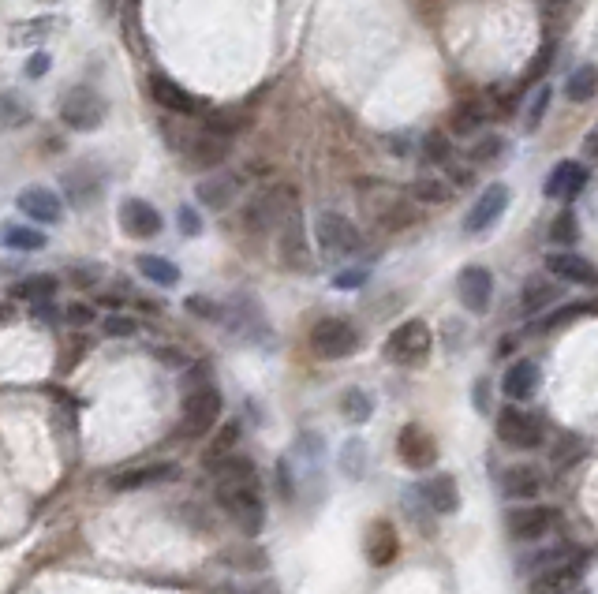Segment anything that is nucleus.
I'll list each match as a JSON object with an SVG mask.
<instances>
[{
  "label": "nucleus",
  "instance_id": "obj_1",
  "mask_svg": "<svg viewBox=\"0 0 598 594\" xmlns=\"http://www.w3.org/2000/svg\"><path fill=\"white\" fill-rule=\"evenodd\" d=\"M217 501L221 509L243 527V535H258L266 524V501H262V486L255 475H243V479H225L217 482Z\"/></svg>",
  "mask_w": 598,
  "mask_h": 594
},
{
  "label": "nucleus",
  "instance_id": "obj_2",
  "mask_svg": "<svg viewBox=\"0 0 598 594\" xmlns=\"http://www.w3.org/2000/svg\"><path fill=\"white\" fill-rule=\"evenodd\" d=\"M217 419H221V393H217L214 382H206L199 374V382L191 385L184 396V423H180V434H184V438H202V434L214 430Z\"/></svg>",
  "mask_w": 598,
  "mask_h": 594
},
{
  "label": "nucleus",
  "instance_id": "obj_3",
  "mask_svg": "<svg viewBox=\"0 0 598 594\" xmlns=\"http://www.w3.org/2000/svg\"><path fill=\"white\" fill-rule=\"evenodd\" d=\"M430 348H434V333H430V326L419 322V318L400 322V326L385 337V359H393L400 367H419V363H427Z\"/></svg>",
  "mask_w": 598,
  "mask_h": 594
},
{
  "label": "nucleus",
  "instance_id": "obj_4",
  "mask_svg": "<svg viewBox=\"0 0 598 594\" xmlns=\"http://www.w3.org/2000/svg\"><path fill=\"white\" fill-rule=\"evenodd\" d=\"M311 352L318 359H348L359 352V329L348 318H322L311 329Z\"/></svg>",
  "mask_w": 598,
  "mask_h": 594
},
{
  "label": "nucleus",
  "instance_id": "obj_5",
  "mask_svg": "<svg viewBox=\"0 0 598 594\" xmlns=\"http://www.w3.org/2000/svg\"><path fill=\"white\" fill-rule=\"evenodd\" d=\"M314 236H318V247L333 258L356 255L363 247V232L356 228V221H348L344 213H322L314 221Z\"/></svg>",
  "mask_w": 598,
  "mask_h": 594
},
{
  "label": "nucleus",
  "instance_id": "obj_6",
  "mask_svg": "<svg viewBox=\"0 0 598 594\" xmlns=\"http://www.w3.org/2000/svg\"><path fill=\"white\" fill-rule=\"evenodd\" d=\"M60 120L75 131H94L105 120V98L90 86H75L60 98Z\"/></svg>",
  "mask_w": 598,
  "mask_h": 594
},
{
  "label": "nucleus",
  "instance_id": "obj_7",
  "mask_svg": "<svg viewBox=\"0 0 598 594\" xmlns=\"http://www.w3.org/2000/svg\"><path fill=\"white\" fill-rule=\"evenodd\" d=\"M498 438L513 449H539L546 430H542L539 415H531L524 408H505L498 415Z\"/></svg>",
  "mask_w": 598,
  "mask_h": 594
},
{
  "label": "nucleus",
  "instance_id": "obj_8",
  "mask_svg": "<svg viewBox=\"0 0 598 594\" xmlns=\"http://www.w3.org/2000/svg\"><path fill=\"white\" fill-rule=\"evenodd\" d=\"M456 299L464 303V311L486 314L494 299V273L486 266H464L456 277Z\"/></svg>",
  "mask_w": 598,
  "mask_h": 594
},
{
  "label": "nucleus",
  "instance_id": "obj_9",
  "mask_svg": "<svg viewBox=\"0 0 598 594\" xmlns=\"http://www.w3.org/2000/svg\"><path fill=\"white\" fill-rule=\"evenodd\" d=\"M509 187L505 184H490L483 191V195L475 198V206L468 210V217H464V232L468 236H479V232H486V228H494L501 221V213H505V206H509Z\"/></svg>",
  "mask_w": 598,
  "mask_h": 594
},
{
  "label": "nucleus",
  "instance_id": "obj_10",
  "mask_svg": "<svg viewBox=\"0 0 598 594\" xmlns=\"http://www.w3.org/2000/svg\"><path fill=\"white\" fill-rule=\"evenodd\" d=\"M397 453L412 471H427V467L438 464V441L430 438L419 423H408L397 434Z\"/></svg>",
  "mask_w": 598,
  "mask_h": 594
},
{
  "label": "nucleus",
  "instance_id": "obj_11",
  "mask_svg": "<svg viewBox=\"0 0 598 594\" xmlns=\"http://www.w3.org/2000/svg\"><path fill=\"white\" fill-rule=\"evenodd\" d=\"M587 180H591L587 165H580V161H557L554 169H550V176H546L542 191H546V198H554V202H572V198L584 195Z\"/></svg>",
  "mask_w": 598,
  "mask_h": 594
},
{
  "label": "nucleus",
  "instance_id": "obj_12",
  "mask_svg": "<svg viewBox=\"0 0 598 594\" xmlns=\"http://www.w3.org/2000/svg\"><path fill=\"white\" fill-rule=\"evenodd\" d=\"M557 527V512L546 505H524L509 512V538L516 542H539Z\"/></svg>",
  "mask_w": 598,
  "mask_h": 594
},
{
  "label": "nucleus",
  "instance_id": "obj_13",
  "mask_svg": "<svg viewBox=\"0 0 598 594\" xmlns=\"http://www.w3.org/2000/svg\"><path fill=\"white\" fill-rule=\"evenodd\" d=\"M120 228L128 232V236H135V240H154L157 232H161V213L150 206V202H143V198H124L120 202Z\"/></svg>",
  "mask_w": 598,
  "mask_h": 594
},
{
  "label": "nucleus",
  "instance_id": "obj_14",
  "mask_svg": "<svg viewBox=\"0 0 598 594\" xmlns=\"http://www.w3.org/2000/svg\"><path fill=\"white\" fill-rule=\"evenodd\" d=\"M292 210H296V206H292V195H288V191H262V195L251 198V206H247V225L255 228V232H262V228L281 225Z\"/></svg>",
  "mask_w": 598,
  "mask_h": 594
},
{
  "label": "nucleus",
  "instance_id": "obj_15",
  "mask_svg": "<svg viewBox=\"0 0 598 594\" xmlns=\"http://www.w3.org/2000/svg\"><path fill=\"white\" fill-rule=\"evenodd\" d=\"M15 202H19V210L27 213L34 225H57L60 217H64V202L49 187H23Z\"/></svg>",
  "mask_w": 598,
  "mask_h": 594
},
{
  "label": "nucleus",
  "instance_id": "obj_16",
  "mask_svg": "<svg viewBox=\"0 0 598 594\" xmlns=\"http://www.w3.org/2000/svg\"><path fill=\"white\" fill-rule=\"evenodd\" d=\"M277 243H281V258H285L288 269H311V251H307V236H303V221L299 213L292 210L281 221V232H277Z\"/></svg>",
  "mask_w": 598,
  "mask_h": 594
},
{
  "label": "nucleus",
  "instance_id": "obj_17",
  "mask_svg": "<svg viewBox=\"0 0 598 594\" xmlns=\"http://www.w3.org/2000/svg\"><path fill=\"white\" fill-rule=\"evenodd\" d=\"M400 557V538L393 520H374L367 527V561L374 568H389Z\"/></svg>",
  "mask_w": 598,
  "mask_h": 594
},
{
  "label": "nucleus",
  "instance_id": "obj_18",
  "mask_svg": "<svg viewBox=\"0 0 598 594\" xmlns=\"http://www.w3.org/2000/svg\"><path fill=\"white\" fill-rule=\"evenodd\" d=\"M232 150V139H228V131L221 128H210V131H199V135H191V161L202 165V169H217L221 161L228 157Z\"/></svg>",
  "mask_w": 598,
  "mask_h": 594
},
{
  "label": "nucleus",
  "instance_id": "obj_19",
  "mask_svg": "<svg viewBox=\"0 0 598 594\" xmlns=\"http://www.w3.org/2000/svg\"><path fill=\"white\" fill-rule=\"evenodd\" d=\"M150 98L161 105V109H169L176 116H195L199 113V101L195 94H187L180 83H172L165 75H150Z\"/></svg>",
  "mask_w": 598,
  "mask_h": 594
},
{
  "label": "nucleus",
  "instance_id": "obj_20",
  "mask_svg": "<svg viewBox=\"0 0 598 594\" xmlns=\"http://www.w3.org/2000/svg\"><path fill=\"white\" fill-rule=\"evenodd\" d=\"M539 382H542V370L535 359H516L513 367L505 370V378H501V389L509 400H531V396L539 393Z\"/></svg>",
  "mask_w": 598,
  "mask_h": 594
},
{
  "label": "nucleus",
  "instance_id": "obj_21",
  "mask_svg": "<svg viewBox=\"0 0 598 594\" xmlns=\"http://www.w3.org/2000/svg\"><path fill=\"white\" fill-rule=\"evenodd\" d=\"M584 580V568L580 565H561V568H546V572H535L531 583H527V594H572Z\"/></svg>",
  "mask_w": 598,
  "mask_h": 594
},
{
  "label": "nucleus",
  "instance_id": "obj_22",
  "mask_svg": "<svg viewBox=\"0 0 598 594\" xmlns=\"http://www.w3.org/2000/svg\"><path fill=\"white\" fill-rule=\"evenodd\" d=\"M587 553L580 550V546H572V542H557V546H546V550H535L527 553L524 561H520V568L524 572H546V568H561V565H584Z\"/></svg>",
  "mask_w": 598,
  "mask_h": 594
},
{
  "label": "nucleus",
  "instance_id": "obj_23",
  "mask_svg": "<svg viewBox=\"0 0 598 594\" xmlns=\"http://www.w3.org/2000/svg\"><path fill=\"white\" fill-rule=\"evenodd\" d=\"M236 191H240V184H236V176H225V172H214V176H206V180H199V187H195V198H199L206 210H228L232 206V198H236Z\"/></svg>",
  "mask_w": 598,
  "mask_h": 594
},
{
  "label": "nucleus",
  "instance_id": "obj_24",
  "mask_svg": "<svg viewBox=\"0 0 598 594\" xmlns=\"http://www.w3.org/2000/svg\"><path fill=\"white\" fill-rule=\"evenodd\" d=\"M546 269H550V277H557V281L595 284V266H591V258L572 255V251H557V255H550L546 258Z\"/></svg>",
  "mask_w": 598,
  "mask_h": 594
},
{
  "label": "nucleus",
  "instance_id": "obj_25",
  "mask_svg": "<svg viewBox=\"0 0 598 594\" xmlns=\"http://www.w3.org/2000/svg\"><path fill=\"white\" fill-rule=\"evenodd\" d=\"M180 475L176 464H146V467H131V471H120L109 479L113 490H139V486H150V482H169Z\"/></svg>",
  "mask_w": 598,
  "mask_h": 594
},
{
  "label": "nucleus",
  "instance_id": "obj_26",
  "mask_svg": "<svg viewBox=\"0 0 598 594\" xmlns=\"http://www.w3.org/2000/svg\"><path fill=\"white\" fill-rule=\"evenodd\" d=\"M423 497H427V505L438 516H449V512L460 509V486H456L453 475H434V479H427V486H423Z\"/></svg>",
  "mask_w": 598,
  "mask_h": 594
},
{
  "label": "nucleus",
  "instance_id": "obj_27",
  "mask_svg": "<svg viewBox=\"0 0 598 594\" xmlns=\"http://www.w3.org/2000/svg\"><path fill=\"white\" fill-rule=\"evenodd\" d=\"M557 292H561V288H557L550 277H527L524 288H520V311L539 314L542 307H550V303H554Z\"/></svg>",
  "mask_w": 598,
  "mask_h": 594
},
{
  "label": "nucleus",
  "instance_id": "obj_28",
  "mask_svg": "<svg viewBox=\"0 0 598 594\" xmlns=\"http://www.w3.org/2000/svg\"><path fill=\"white\" fill-rule=\"evenodd\" d=\"M542 490V475L535 471V467H509L505 471V494L513 497V501H531V497H539Z\"/></svg>",
  "mask_w": 598,
  "mask_h": 594
},
{
  "label": "nucleus",
  "instance_id": "obj_29",
  "mask_svg": "<svg viewBox=\"0 0 598 594\" xmlns=\"http://www.w3.org/2000/svg\"><path fill=\"white\" fill-rule=\"evenodd\" d=\"M0 243L4 247H12V251H42L45 243V232L34 225H4L0 228Z\"/></svg>",
  "mask_w": 598,
  "mask_h": 594
},
{
  "label": "nucleus",
  "instance_id": "obj_30",
  "mask_svg": "<svg viewBox=\"0 0 598 594\" xmlns=\"http://www.w3.org/2000/svg\"><path fill=\"white\" fill-rule=\"evenodd\" d=\"M57 277L53 273H34V277H23V281L12 288L15 299H27V303H45V299L57 296Z\"/></svg>",
  "mask_w": 598,
  "mask_h": 594
},
{
  "label": "nucleus",
  "instance_id": "obj_31",
  "mask_svg": "<svg viewBox=\"0 0 598 594\" xmlns=\"http://www.w3.org/2000/svg\"><path fill=\"white\" fill-rule=\"evenodd\" d=\"M139 273H143L150 284H157V288H172V284H180V269L161 255H139Z\"/></svg>",
  "mask_w": 598,
  "mask_h": 594
},
{
  "label": "nucleus",
  "instance_id": "obj_32",
  "mask_svg": "<svg viewBox=\"0 0 598 594\" xmlns=\"http://www.w3.org/2000/svg\"><path fill=\"white\" fill-rule=\"evenodd\" d=\"M595 90H598V75L591 64L576 68L569 75V83H565V94H569V101H576V105H587V101L595 98Z\"/></svg>",
  "mask_w": 598,
  "mask_h": 594
},
{
  "label": "nucleus",
  "instance_id": "obj_33",
  "mask_svg": "<svg viewBox=\"0 0 598 594\" xmlns=\"http://www.w3.org/2000/svg\"><path fill=\"white\" fill-rule=\"evenodd\" d=\"M341 415L348 423H367L374 415V396L367 389H348L341 396Z\"/></svg>",
  "mask_w": 598,
  "mask_h": 594
},
{
  "label": "nucleus",
  "instance_id": "obj_34",
  "mask_svg": "<svg viewBox=\"0 0 598 594\" xmlns=\"http://www.w3.org/2000/svg\"><path fill=\"white\" fill-rule=\"evenodd\" d=\"M236 441H240V423H225L221 430H217L214 445H210V449L202 453V464L214 467L217 460H225V456H232V453H236Z\"/></svg>",
  "mask_w": 598,
  "mask_h": 594
},
{
  "label": "nucleus",
  "instance_id": "obj_35",
  "mask_svg": "<svg viewBox=\"0 0 598 594\" xmlns=\"http://www.w3.org/2000/svg\"><path fill=\"white\" fill-rule=\"evenodd\" d=\"M27 120H30V109L19 94H4V98H0V124H4V128H19V124H27Z\"/></svg>",
  "mask_w": 598,
  "mask_h": 594
},
{
  "label": "nucleus",
  "instance_id": "obj_36",
  "mask_svg": "<svg viewBox=\"0 0 598 594\" xmlns=\"http://www.w3.org/2000/svg\"><path fill=\"white\" fill-rule=\"evenodd\" d=\"M412 195L419 198V202H430V206H438V202H449L453 198V187L445 184V180H415L412 184Z\"/></svg>",
  "mask_w": 598,
  "mask_h": 594
},
{
  "label": "nucleus",
  "instance_id": "obj_37",
  "mask_svg": "<svg viewBox=\"0 0 598 594\" xmlns=\"http://www.w3.org/2000/svg\"><path fill=\"white\" fill-rule=\"evenodd\" d=\"M415 221H419V210H415L412 202H393V206L382 213V225L393 228V232H400V228H412Z\"/></svg>",
  "mask_w": 598,
  "mask_h": 594
},
{
  "label": "nucleus",
  "instance_id": "obj_38",
  "mask_svg": "<svg viewBox=\"0 0 598 594\" xmlns=\"http://www.w3.org/2000/svg\"><path fill=\"white\" fill-rule=\"evenodd\" d=\"M550 240L554 243H576L580 240V221H576V213H557L554 225H550Z\"/></svg>",
  "mask_w": 598,
  "mask_h": 594
},
{
  "label": "nucleus",
  "instance_id": "obj_39",
  "mask_svg": "<svg viewBox=\"0 0 598 594\" xmlns=\"http://www.w3.org/2000/svg\"><path fill=\"white\" fill-rule=\"evenodd\" d=\"M501 150H505V139L501 135H483V139L471 146V161H494V157H501Z\"/></svg>",
  "mask_w": 598,
  "mask_h": 594
},
{
  "label": "nucleus",
  "instance_id": "obj_40",
  "mask_svg": "<svg viewBox=\"0 0 598 594\" xmlns=\"http://www.w3.org/2000/svg\"><path fill=\"white\" fill-rule=\"evenodd\" d=\"M187 311L199 314V318H206V322H221V318H225V307H221V303H214V299H202V296L187 299Z\"/></svg>",
  "mask_w": 598,
  "mask_h": 594
},
{
  "label": "nucleus",
  "instance_id": "obj_41",
  "mask_svg": "<svg viewBox=\"0 0 598 594\" xmlns=\"http://www.w3.org/2000/svg\"><path fill=\"white\" fill-rule=\"evenodd\" d=\"M64 187H68V195H72L75 206H86L90 198L98 195V187H94V180H90V184H83V180H79V172H72V176L64 180Z\"/></svg>",
  "mask_w": 598,
  "mask_h": 594
},
{
  "label": "nucleus",
  "instance_id": "obj_42",
  "mask_svg": "<svg viewBox=\"0 0 598 594\" xmlns=\"http://www.w3.org/2000/svg\"><path fill=\"white\" fill-rule=\"evenodd\" d=\"M101 326H105V333H109V337H131V333L139 329V322H135L131 314H109Z\"/></svg>",
  "mask_w": 598,
  "mask_h": 594
},
{
  "label": "nucleus",
  "instance_id": "obj_43",
  "mask_svg": "<svg viewBox=\"0 0 598 594\" xmlns=\"http://www.w3.org/2000/svg\"><path fill=\"white\" fill-rule=\"evenodd\" d=\"M371 277V269H344V273H333V288H344V292H352V288H363Z\"/></svg>",
  "mask_w": 598,
  "mask_h": 594
},
{
  "label": "nucleus",
  "instance_id": "obj_44",
  "mask_svg": "<svg viewBox=\"0 0 598 594\" xmlns=\"http://www.w3.org/2000/svg\"><path fill=\"white\" fill-rule=\"evenodd\" d=\"M580 314H595V307H591V303H576V307H561V311H557L554 318H546V329L569 326V322H576Z\"/></svg>",
  "mask_w": 598,
  "mask_h": 594
},
{
  "label": "nucleus",
  "instance_id": "obj_45",
  "mask_svg": "<svg viewBox=\"0 0 598 594\" xmlns=\"http://www.w3.org/2000/svg\"><path fill=\"white\" fill-rule=\"evenodd\" d=\"M449 150H453V146H449V139H445L442 131H430L427 139H423V154H427L430 161H445Z\"/></svg>",
  "mask_w": 598,
  "mask_h": 594
},
{
  "label": "nucleus",
  "instance_id": "obj_46",
  "mask_svg": "<svg viewBox=\"0 0 598 594\" xmlns=\"http://www.w3.org/2000/svg\"><path fill=\"white\" fill-rule=\"evenodd\" d=\"M176 225H180V232L184 236H199L202 232V217L195 206H180V213H176Z\"/></svg>",
  "mask_w": 598,
  "mask_h": 594
},
{
  "label": "nucleus",
  "instance_id": "obj_47",
  "mask_svg": "<svg viewBox=\"0 0 598 594\" xmlns=\"http://www.w3.org/2000/svg\"><path fill=\"white\" fill-rule=\"evenodd\" d=\"M546 105H550V86L542 83V90L531 101V116H527V128H539V120L546 116Z\"/></svg>",
  "mask_w": 598,
  "mask_h": 594
},
{
  "label": "nucleus",
  "instance_id": "obj_48",
  "mask_svg": "<svg viewBox=\"0 0 598 594\" xmlns=\"http://www.w3.org/2000/svg\"><path fill=\"white\" fill-rule=\"evenodd\" d=\"M64 318H68L72 326H86V322H94V307H90V303H68V307H64Z\"/></svg>",
  "mask_w": 598,
  "mask_h": 594
},
{
  "label": "nucleus",
  "instance_id": "obj_49",
  "mask_svg": "<svg viewBox=\"0 0 598 594\" xmlns=\"http://www.w3.org/2000/svg\"><path fill=\"white\" fill-rule=\"evenodd\" d=\"M45 71H49V53H34V57L27 60V75L30 79H42Z\"/></svg>",
  "mask_w": 598,
  "mask_h": 594
},
{
  "label": "nucleus",
  "instance_id": "obj_50",
  "mask_svg": "<svg viewBox=\"0 0 598 594\" xmlns=\"http://www.w3.org/2000/svg\"><path fill=\"white\" fill-rule=\"evenodd\" d=\"M277 479H281V497H285V501H292V482H288V464H285V460L277 464Z\"/></svg>",
  "mask_w": 598,
  "mask_h": 594
},
{
  "label": "nucleus",
  "instance_id": "obj_51",
  "mask_svg": "<svg viewBox=\"0 0 598 594\" xmlns=\"http://www.w3.org/2000/svg\"><path fill=\"white\" fill-rule=\"evenodd\" d=\"M475 404H479V411H486V404H490V393H486V382L475 385Z\"/></svg>",
  "mask_w": 598,
  "mask_h": 594
},
{
  "label": "nucleus",
  "instance_id": "obj_52",
  "mask_svg": "<svg viewBox=\"0 0 598 594\" xmlns=\"http://www.w3.org/2000/svg\"><path fill=\"white\" fill-rule=\"evenodd\" d=\"M49 4H53V0H49Z\"/></svg>",
  "mask_w": 598,
  "mask_h": 594
}]
</instances>
